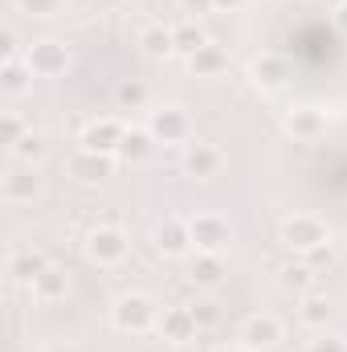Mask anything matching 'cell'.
Returning <instances> with one entry per match:
<instances>
[{
	"mask_svg": "<svg viewBox=\"0 0 347 352\" xmlns=\"http://www.w3.org/2000/svg\"><path fill=\"white\" fill-rule=\"evenodd\" d=\"M152 324H156V307H152L147 295H123V299L115 303V328H119V332L139 336V332H147Z\"/></svg>",
	"mask_w": 347,
	"mask_h": 352,
	"instance_id": "obj_1",
	"label": "cell"
},
{
	"mask_svg": "<svg viewBox=\"0 0 347 352\" xmlns=\"http://www.w3.org/2000/svg\"><path fill=\"white\" fill-rule=\"evenodd\" d=\"M188 234H192V246H196L200 254H221L225 242H229V226H225V217H217V213H196V217L188 221Z\"/></svg>",
	"mask_w": 347,
	"mask_h": 352,
	"instance_id": "obj_2",
	"label": "cell"
},
{
	"mask_svg": "<svg viewBox=\"0 0 347 352\" xmlns=\"http://www.w3.org/2000/svg\"><path fill=\"white\" fill-rule=\"evenodd\" d=\"M282 242H286V246H294V250H319V246L327 242V230H323V221H319V217L298 213V217H290V221L282 226Z\"/></svg>",
	"mask_w": 347,
	"mask_h": 352,
	"instance_id": "obj_3",
	"label": "cell"
},
{
	"mask_svg": "<svg viewBox=\"0 0 347 352\" xmlns=\"http://www.w3.org/2000/svg\"><path fill=\"white\" fill-rule=\"evenodd\" d=\"M86 250H90L94 263L115 266V263H123V254H127V234L115 230V226H98V230L86 238Z\"/></svg>",
	"mask_w": 347,
	"mask_h": 352,
	"instance_id": "obj_4",
	"label": "cell"
},
{
	"mask_svg": "<svg viewBox=\"0 0 347 352\" xmlns=\"http://www.w3.org/2000/svg\"><path fill=\"white\" fill-rule=\"evenodd\" d=\"M152 140H164V144H180V140H188V131H192V123H188V115L180 111V107H160V111H152Z\"/></svg>",
	"mask_w": 347,
	"mask_h": 352,
	"instance_id": "obj_5",
	"label": "cell"
},
{
	"mask_svg": "<svg viewBox=\"0 0 347 352\" xmlns=\"http://www.w3.org/2000/svg\"><path fill=\"white\" fill-rule=\"evenodd\" d=\"M123 135H127V127H123L119 119H98V123H90L86 131H82V148H86V152L110 156V152H119Z\"/></svg>",
	"mask_w": 347,
	"mask_h": 352,
	"instance_id": "obj_6",
	"label": "cell"
},
{
	"mask_svg": "<svg viewBox=\"0 0 347 352\" xmlns=\"http://www.w3.org/2000/svg\"><path fill=\"white\" fill-rule=\"evenodd\" d=\"M278 340H282V324L274 316H250L246 328H241V344L250 352H265V349H274Z\"/></svg>",
	"mask_w": 347,
	"mask_h": 352,
	"instance_id": "obj_7",
	"label": "cell"
},
{
	"mask_svg": "<svg viewBox=\"0 0 347 352\" xmlns=\"http://www.w3.org/2000/svg\"><path fill=\"white\" fill-rule=\"evenodd\" d=\"M25 66H29L33 74H41V78H53V74L66 70V50L53 45V41H37V45H29Z\"/></svg>",
	"mask_w": 347,
	"mask_h": 352,
	"instance_id": "obj_8",
	"label": "cell"
},
{
	"mask_svg": "<svg viewBox=\"0 0 347 352\" xmlns=\"http://www.w3.org/2000/svg\"><path fill=\"white\" fill-rule=\"evenodd\" d=\"M184 173L196 176V180H213L221 173V152L213 144H188L184 152Z\"/></svg>",
	"mask_w": 347,
	"mask_h": 352,
	"instance_id": "obj_9",
	"label": "cell"
},
{
	"mask_svg": "<svg viewBox=\"0 0 347 352\" xmlns=\"http://www.w3.org/2000/svg\"><path fill=\"white\" fill-rule=\"evenodd\" d=\"M160 332H164V340H188L192 332H196V320H192V307H168L164 316H160Z\"/></svg>",
	"mask_w": 347,
	"mask_h": 352,
	"instance_id": "obj_10",
	"label": "cell"
},
{
	"mask_svg": "<svg viewBox=\"0 0 347 352\" xmlns=\"http://www.w3.org/2000/svg\"><path fill=\"white\" fill-rule=\"evenodd\" d=\"M29 291H33V299H37V303H53V299H62V295H66V274H62V270H53V266H45V270L29 283Z\"/></svg>",
	"mask_w": 347,
	"mask_h": 352,
	"instance_id": "obj_11",
	"label": "cell"
},
{
	"mask_svg": "<svg viewBox=\"0 0 347 352\" xmlns=\"http://www.w3.org/2000/svg\"><path fill=\"white\" fill-rule=\"evenodd\" d=\"M139 45H143L147 58H168V54L176 50V29H168V25H152V29L139 33Z\"/></svg>",
	"mask_w": 347,
	"mask_h": 352,
	"instance_id": "obj_12",
	"label": "cell"
},
{
	"mask_svg": "<svg viewBox=\"0 0 347 352\" xmlns=\"http://www.w3.org/2000/svg\"><path fill=\"white\" fill-rule=\"evenodd\" d=\"M225 62H229V58H225V50H221V45H213V41H208V45H200L196 54H188V66H192V74H200V78L221 74V70H225Z\"/></svg>",
	"mask_w": 347,
	"mask_h": 352,
	"instance_id": "obj_13",
	"label": "cell"
},
{
	"mask_svg": "<svg viewBox=\"0 0 347 352\" xmlns=\"http://www.w3.org/2000/svg\"><path fill=\"white\" fill-rule=\"evenodd\" d=\"M70 168H74L78 180H102V176H110V156H102V152H86V148H82V152L74 156Z\"/></svg>",
	"mask_w": 347,
	"mask_h": 352,
	"instance_id": "obj_14",
	"label": "cell"
},
{
	"mask_svg": "<svg viewBox=\"0 0 347 352\" xmlns=\"http://www.w3.org/2000/svg\"><path fill=\"white\" fill-rule=\"evenodd\" d=\"M188 242H192V234H188V226H180V221H168V226L156 230V250H160V254H184Z\"/></svg>",
	"mask_w": 347,
	"mask_h": 352,
	"instance_id": "obj_15",
	"label": "cell"
},
{
	"mask_svg": "<svg viewBox=\"0 0 347 352\" xmlns=\"http://www.w3.org/2000/svg\"><path fill=\"white\" fill-rule=\"evenodd\" d=\"M286 131H290L294 140H315V135L323 131V115H319V111H294V115L286 119Z\"/></svg>",
	"mask_w": 347,
	"mask_h": 352,
	"instance_id": "obj_16",
	"label": "cell"
},
{
	"mask_svg": "<svg viewBox=\"0 0 347 352\" xmlns=\"http://www.w3.org/2000/svg\"><path fill=\"white\" fill-rule=\"evenodd\" d=\"M152 152V131H135V127H127V135H123V144H119V156H127V160H143Z\"/></svg>",
	"mask_w": 347,
	"mask_h": 352,
	"instance_id": "obj_17",
	"label": "cell"
},
{
	"mask_svg": "<svg viewBox=\"0 0 347 352\" xmlns=\"http://www.w3.org/2000/svg\"><path fill=\"white\" fill-rule=\"evenodd\" d=\"M45 254H33V250H25V254H16L12 258V278H21V283H33L41 270H45Z\"/></svg>",
	"mask_w": 347,
	"mask_h": 352,
	"instance_id": "obj_18",
	"label": "cell"
},
{
	"mask_svg": "<svg viewBox=\"0 0 347 352\" xmlns=\"http://www.w3.org/2000/svg\"><path fill=\"white\" fill-rule=\"evenodd\" d=\"M33 188H37V176L25 173V168L4 180V197H8V201H29V197H33Z\"/></svg>",
	"mask_w": 347,
	"mask_h": 352,
	"instance_id": "obj_19",
	"label": "cell"
},
{
	"mask_svg": "<svg viewBox=\"0 0 347 352\" xmlns=\"http://www.w3.org/2000/svg\"><path fill=\"white\" fill-rule=\"evenodd\" d=\"M221 274H225V266H221L217 254H200V258L192 263V278H196V283H204V287L221 283Z\"/></svg>",
	"mask_w": 347,
	"mask_h": 352,
	"instance_id": "obj_20",
	"label": "cell"
},
{
	"mask_svg": "<svg viewBox=\"0 0 347 352\" xmlns=\"http://www.w3.org/2000/svg\"><path fill=\"white\" fill-rule=\"evenodd\" d=\"M200 45H208V41H204V33H200L196 25H176V50H184V54H196Z\"/></svg>",
	"mask_w": 347,
	"mask_h": 352,
	"instance_id": "obj_21",
	"label": "cell"
},
{
	"mask_svg": "<svg viewBox=\"0 0 347 352\" xmlns=\"http://www.w3.org/2000/svg\"><path fill=\"white\" fill-rule=\"evenodd\" d=\"M29 78H33V70H29V66H21L16 58L4 66V87L12 90V94H21V90L29 87Z\"/></svg>",
	"mask_w": 347,
	"mask_h": 352,
	"instance_id": "obj_22",
	"label": "cell"
},
{
	"mask_svg": "<svg viewBox=\"0 0 347 352\" xmlns=\"http://www.w3.org/2000/svg\"><path fill=\"white\" fill-rule=\"evenodd\" d=\"M327 311H331V307H327V299H319V295H311V299L302 303V320H307V324H315V328H319V324H327Z\"/></svg>",
	"mask_w": 347,
	"mask_h": 352,
	"instance_id": "obj_23",
	"label": "cell"
},
{
	"mask_svg": "<svg viewBox=\"0 0 347 352\" xmlns=\"http://www.w3.org/2000/svg\"><path fill=\"white\" fill-rule=\"evenodd\" d=\"M12 152H16L21 160H33V156H41V140H37V135L29 131V135H21V140L12 144Z\"/></svg>",
	"mask_w": 347,
	"mask_h": 352,
	"instance_id": "obj_24",
	"label": "cell"
},
{
	"mask_svg": "<svg viewBox=\"0 0 347 352\" xmlns=\"http://www.w3.org/2000/svg\"><path fill=\"white\" fill-rule=\"evenodd\" d=\"M278 74H282V66H278L274 58H258V62H254V78H258V82H278Z\"/></svg>",
	"mask_w": 347,
	"mask_h": 352,
	"instance_id": "obj_25",
	"label": "cell"
},
{
	"mask_svg": "<svg viewBox=\"0 0 347 352\" xmlns=\"http://www.w3.org/2000/svg\"><path fill=\"white\" fill-rule=\"evenodd\" d=\"M311 283H315L311 266H290V270H286V287H298V291H307Z\"/></svg>",
	"mask_w": 347,
	"mask_h": 352,
	"instance_id": "obj_26",
	"label": "cell"
},
{
	"mask_svg": "<svg viewBox=\"0 0 347 352\" xmlns=\"http://www.w3.org/2000/svg\"><path fill=\"white\" fill-rule=\"evenodd\" d=\"M192 320H196V328H208V324H217V311H213V303H196V307H192Z\"/></svg>",
	"mask_w": 347,
	"mask_h": 352,
	"instance_id": "obj_27",
	"label": "cell"
},
{
	"mask_svg": "<svg viewBox=\"0 0 347 352\" xmlns=\"http://www.w3.org/2000/svg\"><path fill=\"white\" fill-rule=\"evenodd\" d=\"M29 12H37V16H49V12H58L62 8V0H21Z\"/></svg>",
	"mask_w": 347,
	"mask_h": 352,
	"instance_id": "obj_28",
	"label": "cell"
},
{
	"mask_svg": "<svg viewBox=\"0 0 347 352\" xmlns=\"http://www.w3.org/2000/svg\"><path fill=\"white\" fill-rule=\"evenodd\" d=\"M307 352H347L344 340H335V336H323V340H311V349Z\"/></svg>",
	"mask_w": 347,
	"mask_h": 352,
	"instance_id": "obj_29",
	"label": "cell"
},
{
	"mask_svg": "<svg viewBox=\"0 0 347 352\" xmlns=\"http://www.w3.org/2000/svg\"><path fill=\"white\" fill-rule=\"evenodd\" d=\"M16 140H21V119L8 115V119H4V144H16Z\"/></svg>",
	"mask_w": 347,
	"mask_h": 352,
	"instance_id": "obj_30",
	"label": "cell"
},
{
	"mask_svg": "<svg viewBox=\"0 0 347 352\" xmlns=\"http://www.w3.org/2000/svg\"><path fill=\"white\" fill-rule=\"evenodd\" d=\"M184 8L196 16V12H208V8H213V0H184Z\"/></svg>",
	"mask_w": 347,
	"mask_h": 352,
	"instance_id": "obj_31",
	"label": "cell"
},
{
	"mask_svg": "<svg viewBox=\"0 0 347 352\" xmlns=\"http://www.w3.org/2000/svg\"><path fill=\"white\" fill-rule=\"evenodd\" d=\"M241 0H213V8H237Z\"/></svg>",
	"mask_w": 347,
	"mask_h": 352,
	"instance_id": "obj_32",
	"label": "cell"
},
{
	"mask_svg": "<svg viewBox=\"0 0 347 352\" xmlns=\"http://www.w3.org/2000/svg\"><path fill=\"white\" fill-rule=\"evenodd\" d=\"M217 352H250L246 344H225V349H217Z\"/></svg>",
	"mask_w": 347,
	"mask_h": 352,
	"instance_id": "obj_33",
	"label": "cell"
}]
</instances>
